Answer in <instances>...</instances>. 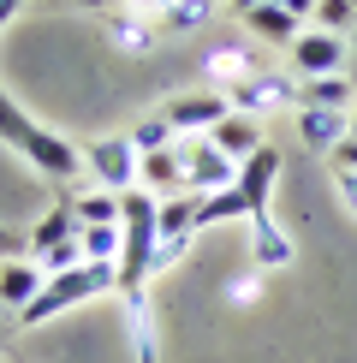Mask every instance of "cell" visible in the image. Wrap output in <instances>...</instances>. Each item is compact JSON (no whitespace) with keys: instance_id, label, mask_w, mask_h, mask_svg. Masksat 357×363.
<instances>
[{"instance_id":"603a6c76","label":"cell","mask_w":357,"mask_h":363,"mask_svg":"<svg viewBox=\"0 0 357 363\" xmlns=\"http://www.w3.org/2000/svg\"><path fill=\"white\" fill-rule=\"evenodd\" d=\"M250 72H262V66H256V60H250L244 48H215V54H208V78H215L220 89H232V84H244Z\"/></svg>"},{"instance_id":"2e32d148","label":"cell","mask_w":357,"mask_h":363,"mask_svg":"<svg viewBox=\"0 0 357 363\" xmlns=\"http://www.w3.org/2000/svg\"><path fill=\"white\" fill-rule=\"evenodd\" d=\"M304 108H334V113H351V108H357V78H351V72L304 78Z\"/></svg>"},{"instance_id":"7c38bea8","label":"cell","mask_w":357,"mask_h":363,"mask_svg":"<svg viewBox=\"0 0 357 363\" xmlns=\"http://www.w3.org/2000/svg\"><path fill=\"white\" fill-rule=\"evenodd\" d=\"M42 268H36V256H6V262H0V304H6L12 315H18L30 298L42 292Z\"/></svg>"},{"instance_id":"8d00e7d4","label":"cell","mask_w":357,"mask_h":363,"mask_svg":"<svg viewBox=\"0 0 357 363\" xmlns=\"http://www.w3.org/2000/svg\"><path fill=\"white\" fill-rule=\"evenodd\" d=\"M351 6H357V0H351Z\"/></svg>"},{"instance_id":"8fae6325","label":"cell","mask_w":357,"mask_h":363,"mask_svg":"<svg viewBox=\"0 0 357 363\" xmlns=\"http://www.w3.org/2000/svg\"><path fill=\"white\" fill-rule=\"evenodd\" d=\"M208 143H215V149H220L227 161H238V167H244V161L256 155V149H262L268 138H262V125H256L250 113H227V119H220L215 131H208Z\"/></svg>"},{"instance_id":"d6986e66","label":"cell","mask_w":357,"mask_h":363,"mask_svg":"<svg viewBox=\"0 0 357 363\" xmlns=\"http://www.w3.org/2000/svg\"><path fill=\"white\" fill-rule=\"evenodd\" d=\"M66 238H78V215L60 203V208H48V215L36 220V233H30V256H42V250H54V245H66Z\"/></svg>"},{"instance_id":"d6a6232c","label":"cell","mask_w":357,"mask_h":363,"mask_svg":"<svg viewBox=\"0 0 357 363\" xmlns=\"http://www.w3.org/2000/svg\"><path fill=\"white\" fill-rule=\"evenodd\" d=\"M232 6H238V18H244V12H250V6H262V0H232Z\"/></svg>"},{"instance_id":"484cf974","label":"cell","mask_w":357,"mask_h":363,"mask_svg":"<svg viewBox=\"0 0 357 363\" xmlns=\"http://www.w3.org/2000/svg\"><path fill=\"white\" fill-rule=\"evenodd\" d=\"M84 262H89V256H84V238H66V245H54V250L36 256L42 274H72V268H84Z\"/></svg>"},{"instance_id":"f546056e","label":"cell","mask_w":357,"mask_h":363,"mask_svg":"<svg viewBox=\"0 0 357 363\" xmlns=\"http://www.w3.org/2000/svg\"><path fill=\"white\" fill-rule=\"evenodd\" d=\"M274 6H286L292 18H310V12H316V0H274Z\"/></svg>"},{"instance_id":"1f68e13d","label":"cell","mask_w":357,"mask_h":363,"mask_svg":"<svg viewBox=\"0 0 357 363\" xmlns=\"http://www.w3.org/2000/svg\"><path fill=\"white\" fill-rule=\"evenodd\" d=\"M346 42H351V78H357V30H351V36H346Z\"/></svg>"},{"instance_id":"4dcf8cb0","label":"cell","mask_w":357,"mask_h":363,"mask_svg":"<svg viewBox=\"0 0 357 363\" xmlns=\"http://www.w3.org/2000/svg\"><path fill=\"white\" fill-rule=\"evenodd\" d=\"M12 12H18V0H0V24H6V18H12Z\"/></svg>"},{"instance_id":"74e56055","label":"cell","mask_w":357,"mask_h":363,"mask_svg":"<svg viewBox=\"0 0 357 363\" xmlns=\"http://www.w3.org/2000/svg\"><path fill=\"white\" fill-rule=\"evenodd\" d=\"M18 6H24V0H18Z\"/></svg>"},{"instance_id":"cb8c5ba5","label":"cell","mask_w":357,"mask_h":363,"mask_svg":"<svg viewBox=\"0 0 357 363\" xmlns=\"http://www.w3.org/2000/svg\"><path fill=\"white\" fill-rule=\"evenodd\" d=\"M84 256L89 262H119V245H125V226H84Z\"/></svg>"},{"instance_id":"5b68a950","label":"cell","mask_w":357,"mask_h":363,"mask_svg":"<svg viewBox=\"0 0 357 363\" xmlns=\"http://www.w3.org/2000/svg\"><path fill=\"white\" fill-rule=\"evenodd\" d=\"M137 149H131V138H101V143H89L84 149V173H89V185H101V191H113V196H125L131 185H137Z\"/></svg>"},{"instance_id":"8992f818","label":"cell","mask_w":357,"mask_h":363,"mask_svg":"<svg viewBox=\"0 0 357 363\" xmlns=\"http://www.w3.org/2000/svg\"><path fill=\"white\" fill-rule=\"evenodd\" d=\"M161 113H167V125L178 131V138H208V131L232 113V101L220 96V89H185V96L161 101Z\"/></svg>"},{"instance_id":"e575fe53","label":"cell","mask_w":357,"mask_h":363,"mask_svg":"<svg viewBox=\"0 0 357 363\" xmlns=\"http://www.w3.org/2000/svg\"><path fill=\"white\" fill-rule=\"evenodd\" d=\"M78 6H108V0H78Z\"/></svg>"},{"instance_id":"30bf717a","label":"cell","mask_w":357,"mask_h":363,"mask_svg":"<svg viewBox=\"0 0 357 363\" xmlns=\"http://www.w3.org/2000/svg\"><path fill=\"white\" fill-rule=\"evenodd\" d=\"M119 315H125V340L137 363H161V340H155V310H149V292H125L119 298Z\"/></svg>"},{"instance_id":"9a60e30c","label":"cell","mask_w":357,"mask_h":363,"mask_svg":"<svg viewBox=\"0 0 357 363\" xmlns=\"http://www.w3.org/2000/svg\"><path fill=\"white\" fill-rule=\"evenodd\" d=\"M250 256H256V268H286L298 256L292 250V233L274 215H256V220H250Z\"/></svg>"},{"instance_id":"7402d4cb","label":"cell","mask_w":357,"mask_h":363,"mask_svg":"<svg viewBox=\"0 0 357 363\" xmlns=\"http://www.w3.org/2000/svg\"><path fill=\"white\" fill-rule=\"evenodd\" d=\"M125 138H131V149H137V155H155V149H173V143H178V131L167 125V113L155 108V113H143Z\"/></svg>"},{"instance_id":"836d02e7","label":"cell","mask_w":357,"mask_h":363,"mask_svg":"<svg viewBox=\"0 0 357 363\" xmlns=\"http://www.w3.org/2000/svg\"><path fill=\"white\" fill-rule=\"evenodd\" d=\"M6 334H12V322H6V315H0V345H6Z\"/></svg>"},{"instance_id":"d4e9b609","label":"cell","mask_w":357,"mask_h":363,"mask_svg":"<svg viewBox=\"0 0 357 363\" xmlns=\"http://www.w3.org/2000/svg\"><path fill=\"white\" fill-rule=\"evenodd\" d=\"M310 18H316V30L351 36V30H357V6H351V0H316V12H310Z\"/></svg>"},{"instance_id":"52a82bcc","label":"cell","mask_w":357,"mask_h":363,"mask_svg":"<svg viewBox=\"0 0 357 363\" xmlns=\"http://www.w3.org/2000/svg\"><path fill=\"white\" fill-rule=\"evenodd\" d=\"M178 155H185V185L197 191V196L238 185V161H227L208 138H178Z\"/></svg>"},{"instance_id":"5bb4252c","label":"cell","mask_w":357,"mask_h":363,"mask_svg":"<svg viewBox=\"0 0 357 363\" xmlns=\"http://www.w3.org/2000/svg\"><path fill=\"white\" fill-rule=\"evenodd\" d=\"M244 30L256 42H274V48H292L298 36H304V18H292L286 6H274V0H262V6L244 12Z\"/></svg>"},{"instance_id":"277c9868","label":"cell","mask_w":357,"mask_h":363,"mask_svg":"<svg viewBox=\"0 0 357 363\" xmlns=\"http://www.w3.org/2000/svg\"><path fill=\"white\" fill-rule=\"evenodd\" d=\"M292 60V78L304 84V78H327V72H351V42L346 36H334V30H316L310 24L304 36L286 48Z\"/></svg>"},{"instance_id":"f1b7e54d","label":"cell","mask_w":357,"mask_h":363,"mask_svg":"<svg viewBox=\"0 0 357 363\" xmlns=\"http://www.w3.org/2000/svg\"><path fill=\"white\" fill-rule=\"evenodd\" d=\"M0 256H30V238L12 233V226H0Z\"/></svg>"},{"instance_id":"d590c367","label":"cell","mask_w":357,"mask_h":363,"mask_svg":"<svg viewBox=\"0 0 357 363\" xmlns=\"http://www.w3.org/2000/svg\"><path fill=\"white\" fill-rule=\"evenodd\" d=\"M351 131H357V108H351Z\"/></svg>"},{"instance_id":"9c48e42d","label":"cell","mask_w":357,"mask_h":363,"mask_svg":"<svg viewBox=\"0 0 357 363\" xmlns=\"http://www.w3.org/2000/svg\"><path fill=\"white\" fill-rule=\"evenodd\" d=\"M292 119H298L304 149H316V155H334V149L351 138V113H334V108H304V101H298Z\"/></svg>"},{"instance_id":"83f0119b","label":"cell","mask_w":357,"mask_h":363,"mask_svg":"<svg viewBox=\"0 0 357 363\" xmlns=\"http://www.w3.org/2000/svg\"><path fill=\"white\" fill-rule=\"evenodd\" d=\"M327 167H351V173H357V131H351V138L334 149V155H327Z\"/></svg>"},{"instance_id":"ffe728a7","label":"cell","mask_w":357,"mask_h":363,"mask_svg":"<svg viewBox=\"0 0 357 363\" xmlns=\"http://www.w3.org/2000/svg\"><path fill=\"white\" fill-rule=\"evenodd\" d=\"M238 215L250 220L244 191H238V185H227V191H208V196H203V208H197V233H208V226H220V220H238Z\"/></svg>"},{"instance_id":"3957f363","label":"cell","mask_w":357,"mask_h":363,"mask_svg":"<svg viewBox=\"0 0 357 363\" xmlns=\"http://www.w3.org/2000/svg\"><path fill=\"white\" fill-rule=\"evenodd\" d=\"M220 96L232 101V113H268V108H298V101H304V84L292 78V72H250L244 84H232V89H220Z\"/></svg>"},{"instance_id":"ac0fdd59","label":"cell","mask_w":357,"mask_h":363,"mask_svg":"<svg viewBox=\"0 0 357 363\" xmlns=\"http://www.w3.org/2000/svg\"><path fill=\"white\" fill-rule=\"evenodd\" d=\"M66 208L78 215V233H84V226H119V196H113V191H101V185L72 191V196H66Z\"/></svg>"},{"instance_id":"6da1fadb","label":"cell","mask_w":357,"mask_h":363,"mask_svg":"<svg viewBox=\"0 0 357 363\" xmlns=\"http://www.w3.org/2000/svg\"><path fill=\"white\" fill-rule=\"evenodd\" d=\"M0 143H12L30 167H36L42 179H54V185L84 179V149L66 143V138H60V131H48V125H36V119L12 101L6 89H0Z\"/></svg>"},{"instance_id":"e0dca14e","label":"cell","mask_w":357,"mask_h":363,"mask_svg":"<svg viewBox=\"0 0 357 363\" xmlns=\"http://www.w3.org/2000/svg\"><path fill=\"white\" fill-rule=\"evenodd\" d=\"M197 208H203L197 191L161 196V208H155V233H161V238H197Z\"/></svg>"},{"instance_id":"4316f807","label":"cell","mask_w":357,"mask_h":363,"mask_svg":"<svg viewBox=\"0 0 357 363\" xmlns=\"http://www.w3.org/2000/svg\"><path fill=\"white\" fill-rule=\"evenodd\" d=\"M334 196L357 215V173H351V167H334Z\"/></svg>"},{"instance_id":"44dd1931","label":"cell","mask_w":357,"mask_h":363,"mask_svg":"<svg viewBox=\"0 0 357 363\" xmlns=\"http://www.w3.org/2000/svg\"><path fill=\"white\" fill-rule=\"evenodd\" d=\"M215 18V0H173L167 12H161V36H191V30H203Z\"/></svg>"},{"instance_id":"7a4b0ae2","label":"cell","mask_w":357,"mask_h":363,"mask_svg":"<svg viewBox=\"0 0 357 363\" xmlns=\"http://www.w3.org/2000/svg\"><path fill=\"white\" fill-rule=\"evenodd\" d=\"M108 292H119V268L113 262H84V268H72V274H48L42 292L30 298L12 322L18 328H42L48 315H66L72 304H89V298H108Z\"/></svg>"},{"instance_id":"ba28073f","label":"cell","mask_w":357,"mask_h":363,"mask_svg":"<svg viewBox=\"0 0 357 363\" xmlns=\"http://www.w3.org/2000/svg\"><path fill=\"white\" fill-rule=\"evenodd\" d=\"M280 161H286V155H280L274 143H262L256 155H250L244 167H238V191H244L250 220H256V215H274L268 203H274V185H280Z\"/></svg>"},{"instance_id":"4fadbf2b","label":"cell","mask_w":357,"mask_h":363,"mask_svg":"<svg viewBox=\"0 0 357 363\" xmlns=\"http://www.w3.org/2000/svg\"><path fill=\"white\" fill-rule=\"evenodd\" d=\"M137 185H143V191H155V196H178V191H191V185H185V155H178V143H173V149H155V155H143V161H137Z\"/></svg>"}]
</instances>
